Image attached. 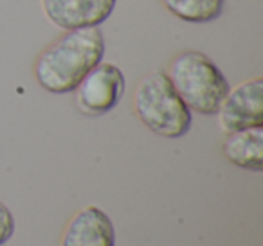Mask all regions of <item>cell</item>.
I'll return each instance as SVG.
<instances>
[{
	"label": "cell",
	"mask_w": 263,
	"mask_h": 246,
	"mask_svg": "<svg viewBox=\"0 0 263 246\" xmlns=\"http://www.w3.org/2000/svg\"><path fill=\"white\" fill-rule=\"evenodd\" d=\"M170 15L186 24H209L222 16L226 0H159Z\"/></svg>",
	"instance_id": "9"
},
{
	"label": "cell",
	"mask_w": 263,
	"mask_h": 246,
	"mask_svg": "<svg viewBox=\"0 0 263 246\" xmlns=\"http://www.w3.org/2000/svg\"><path fill=\"white\" fill-rule=\"evenodd\" d=\"M222 153L233 166L259 173L263 169V128L256 126L226 133Z\"/></svg>",
	"instance_id": "8"
},
{
	"label": "cell",
	"mask_w": 263,
	"mask_h": 246,
	"mask_svg": "<svg viewBox=\"0 0 263 246\" xmlns=\"http://www.w3.org/2000/svg\"><path fill=\"white\" fill-rule=\"evenodd\" d=\"M134 112L150 131L164 138H180L191 130L193 115L162 70L144 76L134 92Z\"/></svg>",
	"instance_id": "3"
},
{
	"label": "cell",
	"mask_w": 263,
	"mask_h": 246,
	"mask_svg": "<svg viewBox=\"0 0 263 246\" xmlns=\"http://www.w3.org/2000/svg\"><path fill=\"white\" fill-rule=\"evenodd\" d=\"M15 234V217L11 210L0 201V246L6 244Z\"/></svg>",
	"instance_id": "10"
},
{
	"label": "cell",
	"mask_w": 263,
	"mask_h": 246,
	"mask_svg": "<svg viewBox=\"0 0 263 246\" xmlns=\"http://www.w3.org/2000/svg\"><path fill=\"white\" fill-rule=\"evenodd\" d=\"M218 126L223 133L263 126V79L243 81L234 90H229L220 105Z\"/></svg>",
	"instance_id": "5"
},
{
	"label": "cell",
	"mask_w": 263,
	"mask_h": 246,
	"mask_svg": "<svg viewBox=\"0 0 263 246\" xmlns=\"http://www.w3.org/2000/svg\"><path fill=\"white\" fill-rule=\"evenodd\" d=\"M166 74L184 105L200 115H216L231 90L222 70L200 51L179 52L170 61Z\"/></svg>",
	"instance_id": "2"
},
{
	"label": "cell",
	"mask_w": 263,
	"mask_h": 246,
	"mask_svg": "<svg viewBox=\"0 0 263 246\" xmlns=\"http://www.w3.org/2000/svg\"><path fill=\"white\" fill-rule=\"evenodd\" d=\"M47 20L62 31L99 27L110 18L117 0H40Z\"/></svg>",
	"instance_id": "6"
},
{
	"label": "cell",
	"mask_w": 263,
	"mask_h": 246,
	"mask_svg": "<svg viewBox=\"0 0 263 246\" xmlns=\"http://www.w3.org/2000/svg\"><path fill=\"white\" fill-rule=\"evenodd\" d=\"M126 90L124 74L116 63L101 61L74 88V105L83 115L98 117L112 112Z\"/></svg>",
	"instance_id": "4"
},
{
	"label": "cell",
	"mask_w": 263,
	"mask_h": 246,
	"mask_svg": "<svg viewBox=\"0 0 263 246\" xmlns=\"http://www.w3.org/2000/svg\"><path fill=\"white\" fill-rule=\"evenodd\" d=\"M60 246H116L112 219L99 207H83L67 223Z\"/></svg>",
	"instance_id": "7"
},
{
	"label": "cell",
	"mask_w": 263,
	"mask_h": 246,
	"mask_svg": "<svg viewBox=\"0 0 263 246\" xmlns=\"http://www.w3.org/2000/svg\"><path fill=\"white\" fill-rule=\"evenodd\" d=\"M105 34L99 27L63 31L38 54L33 74L49 94H70L81 79L103 61Z\"/></svg>",
	"instance_id": "1"
}]
</instances>
